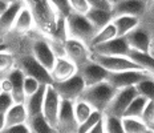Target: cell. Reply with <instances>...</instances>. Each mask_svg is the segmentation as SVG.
Instances as JSON below:
<instances>
[{
  "label": "cell",
  "instance_id": "f35d334b",
  "mask_svg": "<svg viewBox=\"0 0 154 133\" xmlns=\"http://www.w3.org/2000/svg\"><path fill=\"white\" fill-rule=\"evenodd\" d=\"M14 99H12L11 93L7 92H0V113L5 115V112L14 105Z\"/></svg>",
  "mask_w": 154,
  "mask_h": 133
},
{
  "label": "cell",
  "instance_id": "7402d4cb",
  "mask_svg": "<svg viewBox=\"0 0 154 133\" xmlns=\"http://www.w3.org/2000/svg\"><path fill=\"white\" fill-rule=\"evenodd\" d=\"M85 17L89 20V23L94 27L96 31H100L105 25L113 20V12L109 9H98V8H91L85 14Z\"/></svg>",
  "mask_w": 154,
  "mask_h": 133
},
{
  "label": "cell",
  "instance_id": "74e56055",
  "mask_svg": "<svg viewBox=\"0 0 154 133\" xmlns=\"http://www.w3.org/2000/svg\"><path fill=\"white\" fill-rule=\"evenodd\" d=\"M69 5H70L72 12L80 14V15H85L91 9L89 4L86 3V0H69Z\"/></svg>",
  "mask_w": 154,
  "mask_h": 133
},
{
  "label": "cell",
  "instance_id": "d4e9b609",
  "mask_svg": "<svg viewBox=\"0 0 154 133\" xmlns=\"http://www.w3.org/2000/svg\"><path fill=\"white\" fill-rule=\"evenodd\" d=\"M4 116H5V126L25 124L27 119H28L24 104H14V105L5 112Z\"/></svg>",
  "mask_w": 154,
  "mask_h": 133
},
{
  "label": "cell",
  "instance_id": "bcb514c9",
  "mask_svg": "<svg viewBox=\"0 0 154 133\" xmlns=\"http://www.w3.org/2000/svg\"><path fill=\"white\" fill-rule=\"evenodd\" d=\"M150 53H152V56L154 57V48H150Z\"/></svg>",
  "mask_w": 154,
  "mask_h": 133
},
{
  "label": "cell",
  "instance_id": "2e32d148",
  "mask_svg": "<svg viewBox=\"0 0 154 133\" xmlns=\"http://www.w3.org/2000/svg\"><path fill=\"white\" fill-rule=\"evenodd\" d=\"M77 73V67L68 60L66 57H56L52 69L49 71V74L52 77L53 83H61L70 79Z\"/></svg>",
  "mask_w": 154,
  "mask_h": 133
},
{
  "label": "cell",
  "instance_id": "f1b7e54d",
  "mask_svg": "<svg viewBox=\"0 0 154 133\" xmlns=\"http://www.w3.org/2000/svg\"><path fill=\"white\" fill-rule=\"evenodd\" d=\"M121 122H122L125 133H153L152 129L147 128L141 119L122 117Z\"/></svg>",
  "mask_w": 154,
  "mask_h": 133
},
{
  "label": "cell",
  "instance_id": "4fadbf2b",
  "mask_svg": "<svg viewBox=\"0 0 154 133\" xmlns=\"http://www.w3.org/2000/svg\"><path fill=\"white\" fill-rule=\"evenodd\" d=\"M60 103L61 99L56 93L52 85H47L45 88V95H44V101H43V116L45 120L51 124V126H56L57 122V116H59V109H60Z\"/></svg>",
  "mask_w": 154,
  "mask_h": 133
},
{
  "label": "cell",
  "instance_id": "cb8c5ba5",
  "mask_svg": "<svg viewBox=\"0 0 154 133\" xmlns=\"http://www.w3.org/2000/svg\"><path fill=\"white\" fill-rule=\"evenodd\" d=\"M128 57L130 60H133L141 69L146 71L147 73H150L154 77V57L152 56L150 52H140L130 49Z\"/></svg>",
  "mask_w": 154,
  "mask_h": 133
},
{
  "label": "cell",
  "instance_id": "681fc988",
  "mask_svg": "<svg viewBox=\"0 0 154 133\" xmlns=\"http://www.w3.org/2000/svg\"><path fill=\"white\" fill-rule=\"evenodd\" d=\"M54 133H56V132H54Z\"/></svg>",
  "mask_w": 154,
  "mask_h": 133
},
{
  "label": "cell",
  "instance_id": "60d3db41",
  "mask_svg": "<svg viewBox=\"0 0 154 133\" xmlns=\"http://www.w3.org/2000/svg\"><path fill=\"white\" fill-rule=\"evenodd\" d=\"M0 133H31L28 129L27 124H20V125H12V126H5Z\"/></svg>",
  "mask_w": 154,
  "mask_h": 133
},
{
  "label": "cell",
  "instance_id": "4dcf8cb0",
  "mask_svg": "<svg viewBox=\"0 0 154 133\" xmlns=\"http://www.w3.org/2000/svg\"><path fill=\"white\" fill-rule=\"evenodd\" d=\"M136 90L140 96L145 97L147 101H154V77L150 74L136 85Z\"/></svg>",
  "mask_w": 154,
  "mask_h": 133
},
{
  "label": "cell",
  "instance_id": "f6af8a7d",
  "mask_svg": "<svg viewBox=\"0 0 154 133\" xmlns=\"http://www.w3.org/2000/svg\"><path fill=\"white\" fill-rule=\"evenodd\" d=\"M2 2H4V3H7V4H12V3H15V2H17V0H2Z\"/></svg>",
  "mask_w": 154,
  "mask_h": 133
},
{
  "label": "cell",
  "instance_id": "7bdbcfd3",
  "mask_svg": "<svg viewBox=\"0 0 154 133\" xmlns=\"http://www.w3.org/2000/svg\"><path fill=\"white\" fill-rule=\"evenodd\" d=\"M5 128V116L3 113H0V132Z\"/></svg>",
  "mask_w": 154,
  "mask_h": 133
},
{
  "label": "cell",
  "instance_id": "484cf974",
  "mask_svg": "<svg viewBox=\"0 0 154 133\" xmlns=\"http://www.w3.org/2000/svg\"><path fill=\"white\" fill-rule=\"evenodd\" d=\"M25 124H27L31 133H54L56 132L53 126H51V124L45 120L43 113H38L36 116L28 117Z\"/></svg>",
  "mask_w": 154,
  "mask_h": 133
},
{
  "label": "cell",
  "instance_id": "30bf717a",
  "mask_svg": "<svg viewBox=\"0 0 154 133\" xmlns=\"http://www.w3.org/2000/svg\"><path fill=\"white\" fill-rule=\"evenodd\" d=\"M77 73L82 79L85 87H91V85H94V84L106 81L110 72L91 59L86 61L85 64H82V65L77 68Z\"/></svg>",
  "mask_w": 154,
  "mask_h": 133
},
{
  "label": "cell",
  "instance_id": "e575fe53",
  "mask_svg": "<svg viewBox=\"0 0 154 133\" xmlns=\"http://www.w3.org/2000/svg\"><path fill=\"white\" fill-rule=\"evenodd\" d=\"M48 2L52 5V8L54 9L57 16L66 17L68 15L72 14V9H70V5H69V0H48Z\"/></svg>",
  "mask_w": 154,
  "mask_h": 133
},
{
  "label": "cell",
  "instance_id": "d590c367",
  "mask_svg": "<svg viewBox=\"0 0 154 133\" xmlns=\"http://www.w3.org/2000/svg\"><path fill=\"white\" fill-rule=\"evenodd\" d=\"M141 120L149 129L154 128V101H147L142 116H141Z\"/></svg>",
  "mask_w": 154,
  "mask_h": 133
},
{
  "label": "cell",
  "instance_id": "4316f807",
  "mask_svg": "<svg viewBox=\"0 0 154 133\" xmlns=\"http://www.w3.org/2000/svg\"><path fill=\"white\" fill-rule=\"evenodd\" d=\"M114 37H117V32H116L113 23H109L108 25H105L104 28H101L100 31L96 32V35L93 36L91 43H89V48L98 45V44H102V43H106V41L112 40Z\"/></svg>",
  "mask_w": 154,
  "mask_h": 133
},
{
  "label": "cell",
  "instance_id": "8d00e7d4",
  "mask_svg": "<svg viewBox=\"0 0 154 133\" xmlns=\"http://www.w3.org/2000/svg\"><path fill=\"white\" fill-rule=\"evenodd\" d=\"M40 85H43V84H40L37 81V80L32 79V77H28L25 76L24 77V83H23V89H24V95L25 97L33 95L36 90L40 88Z\"/></svg>",
  "mask_w": 154,
  "mask_h": 133
},
{
  "label": "cell",
  "instance_id": "ee69618b",
  "mask_svg": "<svg viewBox=\"0 0 154 133\" xmlns=\"http://www.w3.org/2000/svg\"><path fill=\"white\" fill-rule=\"evenodd\" d=\"M8 5L9 4H7V3H4V2H2V0H0V15H2L3 12L8 8Z\"/></svg>",
  "mask_w": 154,
  "mask_h": 133
},
{
  "label": "cell",
  "instance_id": "c3c4849f",
  "mask_svg": "<svg viewBox=\"0 0 154 133\" xmlns=\"http://www.w3.org/2000/svg\"><path fill=\"white\" fill-rule=\"evenodd\" d=\"M152 132H153V133H154V128H152Z\"/></svg>",
  "mask_w": 154,
  "mask_h": 133
},
{
  "label": "cell",
  "instance_id": "1f68e13d",
  "mask_svg": "<svg viewBox=\"0 0 154 133\" xmlns=\"http://www.w3.org/2000/svg\"><path fill=\"white\" fill-rule=\"evenodd\" d=\"M93 109L91 108L89 104H86L85 101H82L81 99H77L76 101H73V113H75V117L79 122V125L81 122H84L89 116L92 115Z\"/></svg>",
  "mask_w": 154,
  "mask_h": 133
},
{
  "label": "cell",
  "instance_id": "7dc6e473",
  "mask_svg": "<svg viewBox=\"0 0 154 133\" xmlns=\"http://www.w3.org/2000/svg\"><path fill=\"white\" fill-rule=\"evenodd\" d=\"M152 11H153V14H154V4H153V7H152Z\"/></svg>",
  "mask_w": 154,
  "mask_h": 133
},
{
  "label": "cell",
  "instance_id": "603a6c76",
  "mask_svg": "<svg viewBox=\"0 0 154 133\" xmlns=\"http://www.w3.org/2000/svg\"><path fill=\"white\" fill-rule=\"evenodd\" d=\"M45 88H47V85H40V88H38L33 95L25 97L23 104L25 106L28 117L36 116L43 111V101H44V95H45Z\"/></svg>",
  "mask_w": 154,
  "mask_h": 133
},
{
  "label": "cell",
  "instance_id": "44dd1931",
  "mask_svg": "<svg viewBox=\"0 0 154 133\" xmlns=\"http://www.w3.org/2000/svg\"><path fill=\"white\" fill-rule=\"evenodd\" d=\"M116 32H117L118 37H125L128 33H130L131 31H134L138 27L140 19L137 16H128V15H120V16H114L113 20Z\"/></svg>",
  "mask_w": 154,
  "mask_h": 133
},
{
  "label": "cell",
  "instance_id": "ba28073f",
  "mask_svg": "<svg viewBox=\"0 0 154 133\" xmlns=\"http://www.w3.org/2000/svg\"><path fill=\"white\" fill-rule=\"evenodd\" d=\"M91 59L93 61H96L97 64H100L102 68H105L109 72H122V71L141 69L128 56H101V55L91 53Z\"/></svg>",
  "mask_w": 154,
  "mask_h": 133
},
{
  "label": "cell",
  "instance_id": "5b68a950",
  "mask_svg": "<svg viewBox=\"0 0 154 133\" xmlns=\"http://www.w3.org/2000/svg\"><path fill=\"white\" fill-rule=\"evenodd\" d=\"M138 93L136 90V87H129V88L118 89L113 96L112 101L109 103L108 108L105 109L104 116H112V117L122 119L125 111L131 103V100L134 99Z\"/></svg>",
  "mask_w": 154,
  "mask_h": 133
},
{
  "label": "cell",
  "instance_id": "277c9868",
  "mask_svg": "<svg viewBox=\"0 0 154 133\" xmlns=\"http://www.w3.org/2000/svg\"><path fill=\"white\" fill-rule=\"evenodd\" d=\"M16 67L24 73V76L32 77L43 85H52L53 84L49 72L32 56V53L23 55L19 59H16Z\"/></svg>",
  "mask_w": 154,
  "mask_h": 133
},
{
  "label": "cell",
  "instance_id": "ffe728a7",
  "mask_svg": "<svg viewBox=\"0 0 154 133\" xmlns=\"http://www.w3.org/2000/svg\"><path fill=\"white\" fill-rule=\"evenodd\" d=\"M33 27H35L33 16H32L31 9L28 8V5L25 4V2H24L23 8L19 11L17 16H16V20L14 23V27H12L11 33L25 35V33H28Z\"/></svg>",
  "mask_w": 154,
  "mask_h": 133
},
{
  "label": "cell",
  "instance_id": "7a4b0ae2",
  "mask_svg": "<svg viewBox=\"0 0 154 133\" xmlns=\"http://www.w3.org/2000/svg\"><path fill=\"white\" fill-rule=\"evenodd\" d=\"M27 5L32 12L35 25H37L38 30L43 33L51 36L53 33L54 28H56L59 16L54 12L52 5L49 4V2L48 0H29V4Z\"/></svg>",
  "mask_w": 154,
  "mask_h": 133
},
{
  "label": "cell",
  "instance_id": "83f0119b",
  "mask_svg": "<svg viewBox=\"0 0 154 133\" xmlns=\"http://www.w3.org/2000/svg\"><path fill=\"white\" fill-rule=\"evenodd\" d=\"M146 104H147V100L145 99V97L137 95L133 100H131V103L129 104V106L126 108V111H125L122 117L141 119V116H142V112H143V109H145Z\"/></svg>",
  "mask_w": 154,
  "mask_h": 133
},
{
  "label": "cell",
  "instance_id": "836d02e7",
  "mask_svg": "<svg viewBox=\"0 0 154 133\" xmlns=\"http://www.w3.org/2000/svg\"><path fill=\"white\" fill-rule=\"evenodd\" d=\"M104 129L105 133H125L121 119L104 116Z\"/></svg>",
  "mask_w": 154,
  "mask_h": 133
},
{
  "label": "cell",
  "instance_id": "3957f363",
  "mask_svg": "<svg viewBox=\"0 0 154 133\" xmlns=\"http://www.w3.org/2000/svg\"><path fill=\"white\" fill-rule=\"evenodd\" d=\"M65 28L68 37L82 41L88 47L93 36L97 32L88 19L85 17V15L75 14V12H72L65 17Z\"/></svg>",
  "mask_w": 154,
  "mask_h": 133
},
{
  "label": "cell",
  "instance_id": "5bb4252c",
  "mask_svg": "<svg viewBox=\"0 0 154 133\" xmlns=\"http://www.w3.org/2000/svg\"><path fill=\"white\" fill-rule=\"evenodd\" d=\"M31 53L41 65L45 68L48 72L52 69L54 61H56V55H54V52L52 51V48H51L49 41L44 40V39L33 41Z\"/></svg>",
  "mask_w": 154,
  "mask_h": 133
},
{
  "label": "cell",
  "instance_id": "b9f144b4",
  "mask_svg": "<svg viewBox=\"0 0 154 133\" xmlns=\"http://www.w3.org/2000/svg\"><path fill=\"white\" fill-rule=\"evenodd\" d=\"M86 133H105V129H104V119H102L101 121L94 126V128H92L91 131L86 132Z\"/></svg>",
  "mask_w": 154,
  "mask_h": 133
},
{
  "label": "cell",
  "instance_id": "6da1fadb",
  "mask_svg": "<svg viewBox=\"0 0 154 133\" xmlns=\"http://www.w3.org/2000/svg\"><path fill=\"white\" fill-rule=\"evenodd\" d=\"M116 92H117V89L113 88L108 81H102L91 87H85L80 99L86 104H89L93 111L104 113L105 109L108 108L109 103L113 99V96L116 95Z\"/></svg>",
  "mask_w": 154,
  "mask_h": 133
},
{
  "label": "cell",
  "instance_id": "9c48e42d",
  "mask_svg": "<svg viewBox=\"0 0 154 133\" xmlns=\"http://www.w3.org/2000/svg\"><path fill=\"white\" fill-rule=\"evenodd\" d=\"M77 129H79V122L73 113V103L61 100L54 131L56 133H77Z\"/></svg>",
  "mask_w": 154,
  "mask_h": 133
},
{
  "label": "cell",
  "instance_id": "d6a6232c",
  "mask_svg": "<svg viewBox=\"0 0 154 133\" xmlns=\"http://www.w3.org/2000/svg\"><path fill=\"white\" fill-rule=\"evenodd\" d=\"M102 119H104V113L97 112V111H93L92 115L89 116V117L86 119L84 122H81V124L79 125L77 133H86V132H89L92 128H94V126L97 125Z\"/></svg>",
  "mask_w": 154,
  "mask_h": 133
},
{
  "label": "cell",
  "instance_id": "52a82bcc",
  "mask_svg": "<svg viewBox=\"0 0 154 133\" xmlns=\"http://www.w3.org/2000/svg\"><path fill=\"white\" fill-rule=\"evenodd\" d=\"M52 87L56 90V93L59 95L60 99L66 100V101H72V103L76 101L77 99H80L82 90L85 89V84L79 73H76L75 76H72L70 79L65 80V81L53 83Z\"/></svg>",
  "mask_w": 154,
  "mask_h": 133
},
{
  "label": "cell",
  "instance_id": "e0dca14e",
  "mask_svg": "<svg viewBox=\"0 0 154 133\" xmlns=\"http://www.w3.org/2000/svg\"><path fill=\"white\" fill-rule=\"evenodd\" d=\"M7 79L11 83V96L14 99L15 104H23L25 100L24 89H23V83H24V73L15 65L14 69H11L7 73Z\"/></svg>",
  "mask_w": 154,
  "mask_h": 133
},
{
  "label": "cell",
  "instance_id": "ab89813d",
  "mask_svg": "<svg viewBox=\"0 0 154 133\" xmlns=\"http://www.w3.org/2000/svg\"><path fill=\"white\" fill-rule=\"evenodd\" d=\"M91 8H98V9H109L112 11L113 3L110 0H86Z\"/></svg>",
  "mask_w": 154,
  "mask_h": 133
},
{
  "label": "cell",
  "instance_id": "7c38bea8",
  "mask_svg": "<svg viewBox=\"0 0 154 133\" xmlns=\"http://www.w3.org/2000/svg\"><path fill=\"white\" fill-rule=\"evenodd\" d=\"M91 53L101 55V56H128L129 55V45L125 37H114L112 40L89 48Z\"/></svg>",
  "mask_w": 154,
  "mask_h": 133
},
{
  "label": "cell",
  "instance_id": "d6986e66",
  "mask_svg": "<svg viewBox=\"0 0 154 133\" xmlns=\"http://www.w3.org/2000/svg\"><path fill=\"white\" fill-rule=\"evenodd\" d=\"M130 49L140 52H150L152 48V39L150 35L143 30H134L125 36Z\"/></svg>",
  "mask_w": 154,
  "mask_h": 133
},
{
  "label": "cell",
  "instance_id": "ac0fdd59",
  "mask_svg": "<svg viewBox=\"0 0 154 133\" xmlns=\"http://www.w3.org/2000/svg\"><path fill=\"white\" fill-rule=\"evenodd\" d=\"M145 11V3L142 0H120L113 4L112 12L113 16L128 15V16H138Z\"/></svg>",
  "mask_w": 154,
  "mask_h": 133
},
{
  "label": "cell",
  "instance_id": "f546056e",
  "mask_svg": "<svg viewBox=\"0 0 154 133\" xmlns=\"http://www.w3.org/2000/svg\"><path fill=\"white\" fill-rule=\"evenodd\" d=\"M16 65V56L12 53V51H0V79L7 76V73L11 69H14Z\"/></svg>",
  "mask_w": 154,
  "mask_h": 133
},
{
  "label": "cell",
  "instance_id": "8fae6325",
  "mask_svg": "<svg viewBox=\"0 0 154 133\" xmlns=\"http://www.w3.org/2000/svg\"><path fill=\"white\" fill-rule=\"evenodd\" d=\"M64 55L77 68L85 64L88 60H91V49L88 45L84 44L82 41L70 37L66 39L64 43Z\"/></svg>",
  "mask_w": 154,
  "mask_h": 133
},
{
  "label": "cell",
  "instance_id": "9a60e30c",
  "mask_svg": "<svg viewBox=\"0 0 154 133\" xmlns=\"http://www.w3.org/2000/svg\"><path fill=\"white\" fill-rule=\"evenodd\" d=\"M24 0H17L8 5V8L0 15V43H4L5 37L11 33L14 23L16 20L19 11L23 8Z\"/></svg>",
  "mask_w": 154,
  "mask_h": 133
},
{
  "label": "cell",
  "instance_id": "8992f818",
  "mask_svg": "<svg viewBox=\"0 0 154 133\" xmlns=\"http://www.w3.org/2000/svg\"><path fill=\"white\" fill-rule=\"evenodd\" d=\"M150 76L146 71L142 69H131V71H122V72H110L106 81L116 89H124L129 87H136L140 81Z\"/></svg>",
  "mask_w": 154,
  "mask_h": 133
}]
</instances>
